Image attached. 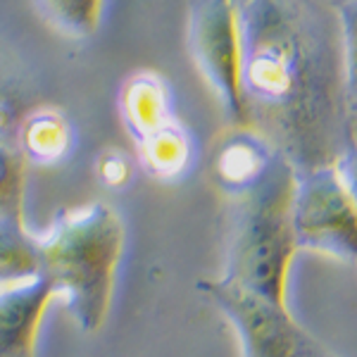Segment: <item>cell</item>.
Returning <instances> with one entry per match:
<instances>
[{
	"mask_svg": "<svg viewBox=\"0 0 357 357\" xmlns=\"http://www.w3.org/2000/svg\"><path fill=\"white\" fill-rule=\"evenodd\" d=\"M126 229L117 210L91 203L65 210L38 236L41 274L84 333L105 326L114 301Z\"/></svg>",
	"mask_w": 357,
	"mask_h": 357,
	"instance_id": "1",
	"label": "cell"
},
{
	"mask_svg": "<svg viewBox=\"0 0 357 357\" xmlns=\"http://www.w3.org/2000/svg\"><path fill=\"white\" fill-rule=\"evenodd\" d=\"M296 169L284 153L269 172L245 193L234 195V220L229 231L224 279L286 303L296 238L291 229V193Z\"/></svg>",
	"mask_w": 357,
	"mask_h": 357,
	"instance_id": "2",
	"label": "cell"
},
{
	"mask_svg": "<svg viewBox=\"0 0 357 357\" xmlns=\"http://www.w3.org/2000/svg\"><path fill=\"white\" fill-rule=\"evenodd\" d=\"M198 291L227 317L243 357H324L321 345L293 319L289 305L224 279L198 281Z\"/></svg>",
	"mask_w": 357,
	"mask_h": 357,
	"instance_id": "3",
	"label": "cell"
},
{
	"mask_svg": "<svg viewBox=\"0 0 357 357\" xmlns=\"http://www.w3.org/2000/svg\"><path fill=\"white\" fill-rule=\"evenodd\" d=\"M291 229L301 250L357 264V207L331 165L296 172Z\"/></svg>",
	"mask_w": 357,
	"mask_h": 357,
	"instance_id": "4",
	"label": "cell"
},
{
	"mask_svg": "<svg viewBox=\"0 0 357 357\" xmlns=\"http://www.w3.org/2000/svg\"><path fill=\"white\" fill-rule=\"evenodd\" d=\"M186 45L234 126H250L241 91V31L234 0H188Z\"/></svg>",
	"mask_w": 357,
	"mask_h": 357,
	"instance_id": "5",
	"label": "cell"
},
{
	"mask_svg": "<svg viewBox=\"0 0 357 357\" xmlns=\"http://www.w3.org/2000/svg\"><path fill=\"white\" fill-rule=\"evenodd\" d=\"M55 291L43 276L0 291V357H36L38 333Z\"/></svg>",
	"mask_w": 357,
	"mask_h": 357,
	"instance_id": "6",
	"label": "cell"
},
{
	"mask_svg": "<svg viewBox=\"0 0 357 357\" xmlns=\"http://www.w3.org/2000/svg\"><path fill=\"white\" fill-rule=\"evenodd\" d=\"M36 105H41L36 72L13 43L0 36V143L17 146L20 126Z\"/></svg>",
	"mask_w": 357,
	"mask_h": 357,
	"instance_id": "7",
	"label": "cell"
},
{
	"mask_svg": "<svg viewBox=\"0 0 357 357\" xmlns=\"http://www.w3.org/2000/svg\"><path fill=\"white\" fill-rule=\"evenodd\" d=\"M274 148L252 131H238L215 155V176L227 193L241 195L267 174L276 160Z\"/></svg>",
	"mask_w": 357,
	"mask_h": 357,
	"instance_id": "8",
	"label": "cell"
},
{
	"mask_svg": "<svg viewBox=\"0 0 357 357\" xmlns=\"http://www.w3.org/2000/svg\"><path fill=\"white\" fill-rule=\"evenodd\" d=\"M74 129L67 114L53 105H36L24 117L17 134V148L26 165L55 167L72 153Z\"/></svg>",
	"mask_w": 357,
	"mask_h": 357,
	"instance_id": "9",
	"label": "cell"
},
{
	"mask_svg": "<svg viewBox=\"0 0 357 357\" xmlns=\"http://www.w3.org/2000/svg\"><path fill=\"white\" fill-rule=\"evenodd\" d=\"M119 114L134 141L174 119L165 79L153 72H138L126 79L119 91Z\"/></svg>",
	"mask_w": 357,
	"mask_h": 357,
	"instance_id": "10",
	"label": "cell"
},
{
	"mask_svg": "<svg viewBox=\"0 0 357 357\" xmlns=\"http://www.w3.org/2000/svg\"><path fill=\"white\" fill-rule=\"evenodd\" d=\"M134 143L138 151V165L148 176L158 181H174L191 167L193 141L176 117Z\"/></svg>",
	"mask_w": 357,
	"mask_h": 357,
	"instance_id": "11",
	"label": "cell"
},
{
	"mask_svg": "<svg viewBox=\"0 0 357 357\" xmlns=\"http://www.w3.org/2000/svg\"><path fill=\"white\" fill-rule=\"evenodd\" d=\"M41 274L38 236L24 227V217H0V286H15Z\"/></svg>",
	"mask_w": 357,
	"mask_h": 357,
	"instance_id": "12",
	"label": "cell"
},
{
	"mask_svg": "<svg viewBox=\"0 0 357 357\" xmlns=\"http://www.w3.org/2000/svg\"><path fill=\"white\" fill-rule=\"evenodd\" d=\"M33 5L41 20L57 33L89 38L100 26L105 0H33Z\"/></svg>",
	"mask_w": 357,
	"mask_h": 357,
	"instance_id": "13",
	"label": "cell"
},
{
	"mask_svg": "<svg viewBox=\"0 0 357 357\" xmlns=\"http://www.w3.org/2000/svg\"><path fill=\"white\" fill-rule=\"evenodd\" d=\"M26 160L13 143H0V217H24Z\"/></svg>",
	"mask_w": 357,
	"mask_h": 357,
	"instance_id": "14",
	"label": "cell"
},
{
	"mask_svg": "<svg viewBox=\"0 0 357 357\" xmlns=\"http://www.w3.org/2000/svg\"><path fill=\"white\" fill-rule=\"evenodd\" d=\"M343 38V93L357 114V0H333Z\"/></svg>",
	"mask_w": 357,
	"mask_h": 357,
	"instance_id": "15",
	"label": "cell"
},
{
	"mask_svg": "<svg viewBox=\"0 0 357 357\" xmlns=\"http://www.w3.org/2000/svg\"><path fill=\"white\" fill-rule=\"evenodd\" d=\"M131 162L126 160V155L117 151H107L98 160V178L105 183L107 188H122L129 183L131 178Z\"/></svg>",
	"mask_w": 357,
	"mask_h": 357,
	"instance_id": "16",
	"label": "cell"
},
{
	"mask_svg": "<svg viewBox=\"0 0 357 357\" xmlns=\"http://www.w3.org/2000/svg\"><path fill=\"white\" fill-rule=\"evenodd\" d=\"M338 178H341L343 188L348 191L350 200L357 207V143H350L343 151V155L338 158V162L333 165Z\"/></svg>",
	"mask_w": 357,
	"mask_h": 357,
	"instance_id": "17",
	"label": "cell"
},
{
	"mask_svg": "<svg viewBox=\"0 0 357 357\" xmlns=\"http://www.w3.org/2000/svg\"><path fill=\"white\" fill-rule=\"evenodd\" d=\"M324 357H329V355H324Z\"/></svg>",
	"mask_w": 357,
	"mask_h": 357,
	"instance_id": "18",
	"label": "cell"
}]
</instances>
